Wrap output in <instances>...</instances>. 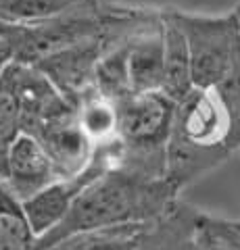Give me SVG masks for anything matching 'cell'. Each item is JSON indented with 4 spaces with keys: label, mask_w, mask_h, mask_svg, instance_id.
I'll use <instances>...</instances> for the list:
<instances>
[{
    "label": "cell",
    "mask_w": 240,
    "mask_h": 250,
    "mask_svg": "<svg viewBox=\"0 0 240 250\" xmlns=\"http://www.w3.org/2000/svg\"><path fill=\"white\" fill-rule=\"evenodd\" d=\"M240 150V117L215 88H192L175 103L165 179L180 194Z\"/></svg>",
    "instance_id": "6da1fadb"
},
{
    "label": "cell",
    "mask_w": 240,
    "mask_h": 250,
    "mask_svg": "<svg viewBox=\"0 0 240 250\" xmlns=\"http://www.w3.org/2000/svg\"><path fill=\"white\" fill-rule=\"evenodd\" d=\"M144 225L146 223H130L117 225V228L73 233V236H67L42 250H130L144 229Z\"/></svg>",
    "instance_id": "5bb4252c"
},
{
    "label": "cell",
    "mask_w": 240,
    "mask_h": 250,
    "mask_svg": "<svg viewBox=\"0 0 240 250\" xmlns=\"http://www.w3.org/2000/svg\"><path fill=\"white\" fill-rule=\"evenodd\" d=\"M100 59V42L98 38L71 48L59 50L50 57L38 61L36 67L46 80L57 88L69 104L77 106V103L94 90V69Z\"/></svg>",
    "instance_id": "ba28073f"
},
{
    "label": "cell",
    "mask_w": 240,
    "mask_h": 250,
    "mask_svg": "<svg viewBox=\"0 0 240 250\" xmlns=\"http://www.w3.org/2000/svg\"><path fill=\"white\" fill-rule=\"evenodd\" d=\"M234 223H236V228L240 229V219H236V221H234Z\"/></svg>",
    "instance_id": "603a6c76"
},
{
    "label": "cell",
    "mask_w": 240,
    "mask_h": 250,
    "mask_svg": "<svg viewBox=\"0 0 240 250\" xmlns=\"http://www.w3.org/2000/svg\"><path fill=\"white\" fill-rule=\"evenodd\" d=\"M94 2L100 0H0V21L9 27L27 25Z\"/></svg>",
    "instance_id": "2e32d148"
},
{
    "label": "cell",
    "mask_w": 240,
    "mask_h": 250,
    "mask_svg": "<svg viewBox=\"0 0 240 250\" xmlns=\"http://www.w3.org/2000/svg\"><path fill=\"white\" fill-rule=\"evenodd\" d=\"M21 134V106L17 92L13 88V82L6 69L0 75V179H2L6 152L11 144Z\"/></svg>",
    "instance_id": "ac0fdd59"
},
{
    "label": "cell",
    "mask_w": 240,
    "mask_h": 250,
    "mask_svg": "<svg viewBox=\"0 0 240 250\" xmlns=\"http://www.w3.org/2000/svg\"><path fill=\"white\" fill-rule=\"evenodd\" d=\"M9 25H4V23L2 21H0V38H2V36H6V34H9Z\"/></svg>",
    "instance_id": "7402d4cb"
},
{
    "label": "cell",
    "mask_w": 240,
    "mask_h": 250,
    "mask_svg": "<svg viewBox=\"0 0 240 250\" xmlns=\"http://www.w3.org/2000/svg\"><path fill=\"white\" fill-rule=\"evenodd\" d=\"M77 121L84 129L92 146H103L115 142V129H117V108L115 103L100 96L96 88L86 94L75 106Z\"/></svg>",
    "instance_id": "4fadbf2b"
},
{
    "label": "cell",
    "mask_w": 240,
    "mask_h": 250,
    "mask_svg": "<svg viewBox=\"0 0 240 250\" xmlns=\"http://www.w3.org/2000/svg\"><path fill=\"white\" fill-rule=\"evenodd\" d=\"M190 57L195 88H218L240 71V40L232 13L200 15L169 9Z\"/></svg>",
    "instance_id": "277c9868"
},
{
    "label": "cell",
    "mask_w": 240,
    "mask_h": 250,
    "mask_svg": "<svg viewBox=\"0 0 240 250\" xmlns=\"http://www.w3.org/2000/svg\"><path fill=\"white\" fill-rule=\"evenodd\" d=\"M100 2L80 6L27 25H13L6 34L13 44V61L23 65H36L38 61L59 50L98 38Z\"/></svg>",
    "instance_id": "5b68a950"
},
{
    "label": "cell",
    "mask_w": 240,
    "mask_h": 250,
    "mask_svg": "<svg viewBox=\"0 0 240 250\" xmlns=\"http://www.w3.org/2000/svg\"><path fill=\"white\" fill-rule=\"evenodd\" d=\"M195 85L190 73L188 46L180 27L172 19V13L165 9V29H163V73H161L159 92L172 103L182 100Z\"/></svg>",
    "instance_id": "7c38bea8"
},
{
    "label": "cell",
    "mask_w": 240,
    "mask_h": 250,
    "mask_svg": "<svg viewBox=\"0 0 240 250\" xmlns=\"http://www.w3.org/2000/svg\"><path fill=\"white\" fill-rule=\"evenodd\" d=\"M115 167V142L96 146L92 152V159L80 173H75L71 177H59L52 184H48L34 194L32 198L23 200V213H25L29 225L36 233V240L44 236L48 229H52L55 225L65 217L69 207L73 205V200L77 198L84 188L92 184L98 175H103L105 171H109Z\"/></svg>",
    "instance_id": "8992f818"
},
{
    "label": "cell",
    "mask_w": 240,
    "mask_h": 250,
    "mask_svg": "<svg viewBox=\"0 0 240 250\" xmlns=\"http://www.w3.org/2000/svg\"><path fill=\"white\" fill-rule=\"evenodd\" d=\"M196 246L200 250H240V229L234 221L203 213L196 228Z\"/></svg>",
    "instance_id": "d6986e66"
},
{
    "label": "cell",
    "mask_w": 240,
    "mask_h": 250,
    "mask_svg": "<svg viewBox=\"0 0 240 250\" xmlns=\"http://www.w3.org/2000/svg\"><path fill=\"white\" fill-rule=\"evenodd\" d=\"M27 136L36 138L38 144L44 148L57 171V177H71L80 173L94 152V146L80 127L75 106H69L67 111L44 121L34 134Z\"/></svg>",
    "instance_id": "52a82bcc"
},
{
    "label": "cell",
    "mask_w": 240,
    "mask_h": 250,
    "mask_svg": "<svg viewBox=\"0 0 240 250\" xmlns=\"http://www.w3.org/2000/svg\"><path fill=\"white\" fill-rule=\"evenodd\" d=\"M13 62V44L6 36L0 38V75Z\"/></svg>",
    "instance_id": "ffe728a7"
},
{
    "label": "cell",
    "mask_w": 240,
    "mask_h": 250,
    "mask_svg": "<svg viewBox=\"0 0 240 250\" xmlns=\"http://www.w3.org/2000/svg\"><path fill=\"white\" fill-rule=\"evenodd\" d=\"M203 210L177 196L161 215L146 221L130 250H196V228Z\"/></svg>",
    "instance_id": "30bf717a"
},
{
    "label": "cell",
    "mask_w": 240,
    "mask_h": 250,
    "mask_svg": "<svg viewBox=\"0 0 240 250\" xmlns=\"http://www.w3.org/2000/svg\"><path fill=\"white\" fill-rule=\"evenodd\" d=\"M196 250H200V248H198V246H196Z\"/></svg>",
    "instance_id": "cb8c5ba5"
},
{
    "label": "cell",
    "mask_w": 240,
    "mask_h": 250,
    "mask_svg": "<svg viewBox=\"0 0 240 250\" xmlns=\"http://www.w3.org/2000/svg\"><path fill=\"white\" fill-rule=\"evenodd\" d=\"M115 108V167L140 177L165 179L175 103L161 92H130Z\"/></svg>",
    "instance_id": "3957f363"
},
{
    "label": "cell",
    "mask_w": 240,
    "mask_h": 250,
    "mask_svg": "<svg viewBox=\"0 0 240 250\" xmlns=\"http://www.w3.org/2000/svg\"><path fill=\"white\" fill-rule=\"evenodd\" d=\"M55 179H59L57 171L38 140L27 134H19L6 152L2 179H0L6 190L23 202L44 190Z\"/></svg>",
    "instance_id": "9c48e42d"
},
{
    "label": "cell",
    "mask_w": 240,
    "mask_h": 250,
    "mask_svg": "<svg viewBox=\"0 0 240 250\" xmlns=\"http://www.w3.org/2000/svg\"><path fill=\"white\" fill-rule=\"evenodd\" d=\"M131 44V42H130ZM130 44L103 50L94 69V88L100 96L117 103L131 92L128 80V48Z\"/></svg>",
    "instance_id": "e0dca14e"
},
{
    "label": "cell",
    "mask_w": 240,
    "mask_h": 250,
    "mask_svg": "<svg viewBox=\"0 0 240 250\" xmlns=\"http://www.w3.org/2000/svg\"><path fill=\"white\" fill-rule=\"evenodd\" d=\"M163 29L153 27L138 36L128 48V80L131 92H159L163 73Z\"/></svg>",
    "instance_id": "8fae6325"
},
{
    "label": "cell",
    "mask_w": 240,
    "mask_h": 250,
    "mask_svg": "<svg viewBox=\"0 0 240 250\" xmlns=\"http://www.w3.org/2000/svg\"><path fill=\"white\" fill-rule=\"evenodd\" d=\"M232 17L236 21V29H238V40H240V2L234 6V11H232Z\"/></svg>",
    "instance_id": "44dd1931"
},
{
    "label": "cell",
    "mask_w": 240,
    "mask_h": 250,
    "mask_svg": "<svg viewBox=\"0 0 240 250\" xmlns=\"http://www.w3.org/2000/svg\"><path fill=\"white\" fill-rule=\"evenodd\" d=\"M177 192L167 179H149L111 167L77 194L65 217L36 240L34 250H42L73 233L146 223L161 215Z\"/></svg>",
    "instance_id": "7a4b0ae2"
},
{
    "label": "cell",
    "mask_w": 240,
    "mask_h": 250,
    "mask_svg": "<svg viewBox=\"0 0 240 250\" xmlns=\"http://www.w3.org/2000/svg\"><path fill=\"white\" fill-rule=\"evenodd\" d=\"M36 233L21 202L0 182V250H34Z\"/></svg>",
    "instance_id": "9a60e30c"
}]
</instances>
